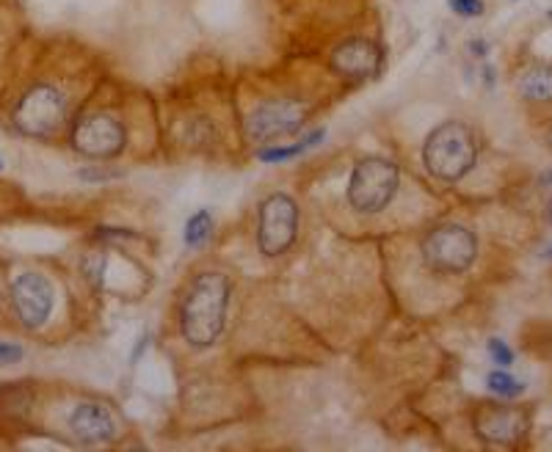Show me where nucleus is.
I'll return each instance as SVG.
<instances>
[{"label":"nucleus","mask_w":552,"mask_h":452,"mask_svg":"<svg viewBox=\"0 0 552 452\" xmlns=\"http://www.w3.org/2000/svg\"><path fill=\"white\" fill-rule=\"evenodd\" d=\"M230 279L219 270H202L191 279V285L182 293L179 301V336L186 339L191 347L205 350L210 347L227 320V306H230Z\"/></svg>","instance_id":"f257e3e1"},{"label":"nucleus","mask_w":552,"mask_h":452,"mask_svg":"<svg viewBox=\"0 0 552 452\" xmlns=\"http://www.w3.org/2000/svg\"><path fill=\"white\" fill-rule=\"evenodd\" d=\"M425 171L442 183H458L478 163V138L475 130L465 122H442L434 127L423 144Z\"/></svg>","instance_id":"f03ea898"},{"label":"nucleus","mask_w":552,"mask_h":452,"mask_svg":"<svg viewBox=\"0 0 552 452\" xmlns=\"http://www.w3.org/2000/svg\"><path fill=\"white\" fill-rule=\"evenodd\" d=\"M66 119H69V103L61 88L50 83L31 85L15 108V127L28 138L50 141L66 127Z\"/></svg>","instance_id":"7ed1b4c3"},{"label":"nucleus","mask_w":552,"mask_h":452,"mask_svg":"<svg viewBox=\"0 0 552 452\" xmlns=\"http://www.w3.org/2000/svg\"><path fill=\"white\" fill-rule=\"evenodd\" d=\"M401 183V171L387 157H362L348 179V205L359 213H382Z\"/></svg>","instance_id":"20e7f679"},{"label":"nucleus","mask_w":552,"mask_h":452,"mask_svg":"<svg viewBox=\"0 0 552 452\" xmlns=\"http://www.w3.org/2000/svg\"><path fill=\"white\" fill-rule=\"evenodd\" d=\"M420 251L434 274H465L478 256V237L462 224H439L423 237Z\"/></svg>","instance_id":"39448f33"},{"label":"nucleus","mask_w":552,"mask_h":452,"mask_svg":"<svg viewBox=\"0 0 552 452\" xmlns=\"http://www.w3.org/2000/svg\"><path fill=\"white\" fill-rule=\"evenodd\" d=\"M299 235V205L288 194H271L257 213V246L265 256H282Z\"/></svg>","instance_id":"423d86ee"},{"label":"nucleus","mask_w":552,"mask_h":452,"mask_svg":"<svg viewBox=\"0 0 552 452\" xmlns=\"http://www.w3.org/2000/svg\"><path fill=\"white\" fill-rule=\"evenodd\" d=\"M307 114H310V105L304 100H293V97L268 100L246 116L243 133L249 141H257V144L276 141V138L299 133L307 122Z\"/></svg>","instance_id":"0eeeda50"},{"label":"nucleus","mask_w":552,"mask_h":452,"mask_svg":"<svg viewBox=\"0 0 552 452\" xmlns=\"http://www.w3.org/2000/svg\"><path fill=\"white\" fill-rule=\"evenodd\" d=\"M125 127L108 114H91L75 122L69 144L77 155L91 160H108L125 149Z\"/></svg>","instance_id":"6e6552de"},{"label":"nucleus","mask_w":552,"mask_h":452,"mask_svg":"<svg viewBox=\"0 0 552 452\" xmlns=\"http://www.w3.org/2000/svg\"><path fill=\"white\" fill-rule=\"evenodd\" d=\"M473 425L486 444L516 447L530 433V414L511 403H484L475 411Z\"/></svg>","instance_id":"1a4fd4ad"},{"label":"nucleus","mask_w":552,"mask_h":452,"mask_svg":"<svg viewBox=\"0 0 552 452\" xmlns=\"http://www.w3.org/2000/svg\"><path fill=\"white\" fill-rule=\"evenodd\" d=\"M53 285L42 274H20L12 285V306L26 328H39L53 312Z\"/></svg>","instance_id":"9d476101"},{"label":"nucleus","mask_w":552,"mask_h":452,"mask_svg":"<svg viewBox=\"0 0 552 452\" xmlns=\"http://www.w3.org/2000/svg\"><path fill=\"white\" fill-rule=\"evenodd\" d=\"M382 66V50L371 39H348L334 47L332 69L348 80H367Z\"/></svg>","instance_id":"9b49d317"},{"label":"nucleus","mask_w":552,"mask_h":452,"mask_svg":"<svg viewBox=\"0 0 552 452\" xmlns=\"http://www.w3.org/2000/svg\"><path fill=\"white\" fill-rule=\"evenodd\" d=\"M69 430L83 444H108L117 438V419L103 403H80L69 414Z\"/></svg>","instance_id":"f8f14e48"},{"label":"nucleus","mask_w":552,"mask_h":452,"mask_svg":"<svg viewBox=\"0 0 552 452\" xmlns=\"http://www.w3.org/2000/svg\"><path fill=\"white\" fill-rule=\"evenodd\" d=\"M516 95L525 103L547 105L552 103V66L549 64H533L516 75Z\"/></svg>","instance_id":"ddd939ff"},{"label":"nucleus","mask_w":552,"mask_h":452,"mask_svg":"<svg viewBox=\"0 0 552 452\" xmlns=\"http://www.w3.org/2000/svg\"><path fill=\"white\" fill-rule=\"evenodd\" d=\"M323 138H326V130L321 127V130H312V133L302 136V138H299V144H268V146L257 149V160H260V163H265V166L285 163V160H293V157H299V155H304V152L315 149V146H318Z\"/></svg>","instance_id":"4468645a"},{"label":"nucleus","mask_w":552,"mask_h":452,"mask_svg":"<svg viewBox=\"0 0 552 452\" xmlns=\"http://www.w3.org/2000/svg\"><path fill=\"white\" fill-rule=\"evenodd\" d=\"M213 235V216L210 210H197L194 216H189L186 229H182V240H186L189 248H202Z\"/></svg>","instance_id":"2eb2a0df"},{"label":"nucleus","mask_w":552,"mask_h":452,"mask_svg":"<svg viewBox=\"0 0 552 452\" xmlns=\"http://www.w3.org/2000/svg\"><path fill=\"white\" fill-rule=\"evenodd\" d=\"M486 387H489L492 395H497V397H503V400H514V397H519V395L525 392V384L516 381L514 376H508L503 367H500V370H492V373L486 376Z\"/></svg>","instance_id":"dca6fc26"},{"label":"nucleus","mask_w":552,"mask_h":452,"mask_svg":"<svg viewBox=\"0 0 552 452\" xmlns=\"http://www.w3.org/2000/svg\"><path fill=\"white\" fill-rule=\"evenodd\" d=\"M486 350H489V358L495 361L497 367H503V370H508L511 365H514V350L508 347V342H503V339H489V345H486Z\"/></svg>","instance_id":"f3484780"},{"label":"nucleus","mask_w":552,"mask_h":452,"mask_svg":"<svg viewBox=\"0 0 552 452\" xmlns=\"http://www.w3.org/2000/svg\"><path fill=\"white\" fill-rule=\"evenodd\" d=\"M447 6L458 17H481L484 15V0H447Z\"/></svg>","instance_id":"a211bd4d"},{"label":"nucleus","mask_w":552,"mask_h":452,"mask_svg":"<svg viewBox=\"0 0 552 452\" xmlns=\"http://www.w3.org/2000/svg\"><path fill=\"white\" fill-rule=\"evenodd\" d=\"M23 358V347L15 342H0V365H17Z\"/></svg>","instance_id":"6ab92c4d"},{"label":"nucleus","mask_w":552,"mask_h":452,"mask_svg":"<svg viewBox=\"0 0 552 452\" xmlns=\"http://www.w3.org/2000/svg\"><path fill=\"white\" fill-rule=\"evenodd\" d=\"M111 176H117V171H80V179H111Z\"/></svg>","instance_id":"aec40b11"},{"label":"nucleus","mask_w":552,"mask_h":452,"mask_svg":"<svg viewBox=\"0 0 552 452\" xmlns=\"http://www.w3.org/2000/svg\"><path fill=\"white\" fill-rule=\"evenodd\" d=\"M147 342H149V336H141V339H138V345H136V350H133V356H130V361H133V365H136V361H138L141 350H147Z\"/></svg>","instance_id":"412c9836"},{"label":"nucleus","mask_w":552,"mask_h":452,"mask_svg":"<svg viewBox=\"0 0 552 452\" xmlns=\"http://www.w3.org/2000/svg\"><path fill=\"white\" fill-rule=\"evenodd\" d=\"M470 50H473V53H478V58H484L489 47H486V42H473V45H470Z\"/></svg>","instance_id":"4be33fe9"},{"label":"nucleus","mask_w":552,"mask_h":452,"mask_svg":"<svg viewBox=\"0 0 552 452\" xmlns=\"http://www.w3.org/2000/svg\"><path fill=\"white\" fill-rule=\"evenodd\" d=\"M538 183H541L544 188H552V168H549V171H544V174L538 176Z\"/></svg>","instance_id":"5701e85b"},{"label":"nucleus","mask_w":552,"mask_h":452,"mask_svg":"<svg viewBox=\"0 0 552 452\" xmlns=\"http://www.w3.org/2000/svg\"><path fill=\"white\" fill-rule=\"evenodd\" d=\"M544 138H547V146L552 149V125L547 127V133H544Z\"/></svg>","instance_id":"b1692460"},{"label":"nucleus","mask_w":552,"mask_h":452,"mask_svg":"<svg viewBox=\"0 0 552 452\" xmlns=\"http://www.w3.org/2000/svg\"><path fill=\"white\" fill-rule=\"evenodd\" d=\"M544 256H549V259H552V246L547 248V254H544Z\"/></svg>","instance_id":"393cba45"},{"label":"nucleus","mask_w":552,"mask_h":452,"mask_svg":"<svg viewBox=\"0 0 552 452\" xmlns=\"http://www.w3.org/2000/svg\"><path fill=\"white\" fill-rule=\"evenodd\" d=\"M0 171H4V157H0Z\"/></svg>","instance_id":"a878e982"},{"label":"nucleus","mask_w":552,"mask_h":452,"mask_svg":"<svg viewBox=\"0 0 552 452\" xmlns=\"http://www.w3.org/2000/svg\"><path fill=\"white\" fill-rule=\"evenodd\" d=\"M549 216H552V210H549Z\"/></svg>","instance_id":"bb28decb"}]
</instances>
